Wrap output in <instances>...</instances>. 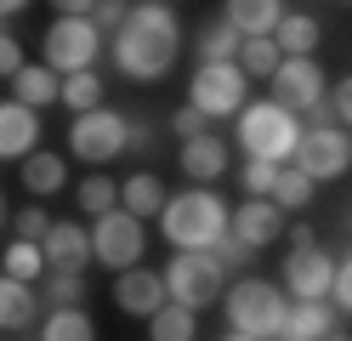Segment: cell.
Segmentation results:
<instances>
[{
	"label": "cell",
	"mask_w": 352,
	"mask_h": 341,
	"mask_svg": "<svg viewBox=\"0 0 352 341\" xmlns=\"http://www.w3.org/2000/svg\"><path fill=\"white\" fill-rule=\"evenodd\" d=\"M165 199H170V194H165V182L153 176V171H137V176L120 182V205H125L131 216H160Z\"/></svg>",
	"instance_id": "obj_23"
},
{
	"label": "cell",
	"mask_w": 352,
	"mask_h": 341,
	"mask_svg": "<svg viewBox=\"0 0 352 341\" xmlns=\"http://www.w3.org/2000/svg\"><path fill=\"white\" fill-rule=\"evenodd\" d=\"M193 335H199V313H193V307L165 302L160 313L148 318V341H193Z\"/></svg>",
	"instance_id": "obj_28"
},
{
	"label": "cell",
	"mask_w": 352,
	"mask_h": 341,
	"mask_svg": "<svg viewBox=\"0 0 352 341\" xmlns=\"http://www.w3.org/2000/svg\"><path fill=\"white\" fill-rule=\"evenodd\" d=\"M239 45H245V34H239L228 17H210L193 52H199V63H239Z\"/></svg>",
	"instance_id": "obj_25"
},
{
	"label": "cell",
	"mask_w": 352,
	"mask_h": 341,
	"mask_svg": "<svg viewBox=\"0 0 352 341\" xmlns=\"http://www.w3.org/2000/svg\"><path fill=\"white\" fill-rule=\"evenodd\" d=\"M205 125H210V120H205V114L193 108V103H182V108L170 114V131L182 136V143H188V136H205Z\"/></svg>",
	"instance_id": "obj_37"
},
{
	"label": "cell",
	"mask_w": 352,
	"mask_h": 341,
	"mask_svg": "<svg viewBox=\"0 0 352 341\" xmlns=\"http://www.w3.org/2000/svg\"><path fill=\"white\" fill-rule=\"evenodd\" d=\"M250 74L239 63H199V74L188 80V103L205 114V120H228V114H239L250 97Z\"/></svg>",
	"instance_id": "obj_7"
},
{
	"label": "cell",
	"mask_w": 352,
	"mask_h": 341,
	"mask_svg": "<svg viewBox=\"0 0 352 341\" xmlns=\"http://www.w3.org/2000/svg\"><path fill=\"white\" fill-rule=\"evenodd\" d=\"M12 227H17V239H34V245H40V239L52 234V216L40 211V205H29V211H17V216H12Z\"/></svg>",
	"instance_id": "obj_36"
},
{
	"label": "cell",
	"mask_w": 352,
	"mask_h": 341,
	"mask_svg": "<svg viewBox=\"0 0 352 341\" xmlns=\"http://www.w3.org/2000/svg\"><path fill=\"white\" fill-rule=\"evenodd\" d=\"M329 74L318 68V57H284L278 74H273V103L290 108V114H313V103L329 97Z\"/></svg>",
	"instance_id": "obj_11"
},
{
	"label": "cell",
	"mask_w": 352,
	"mask_h": 341,
	"mask_svg": "<svg viewBox=\"0 0 352 341\" xmlns=\"http://www.w3.org/2000/svg\"><path fill=\"white\" fill-rule=\"evenodd\" d=\"M131 148H137V154L153 148V125H148V114H131Z\"/></svg>",
	"instance_id": "obj_42"
},
{
	"label": "cell",
	"mask_w": 352,
	"mask_h": 341,
	"mask_svg": "<svg viewBox=\"0 0 352 341\" xmlns=\"http://www.w3.org/2000/svg\"><path fill=\"white\" fill-rule=\"evenodd\" d=\"M23 6H29V0H0V23H6V17H17Z\"/></svg>",
	"instance_id": "obj_45"
},
{
	"label": "cell",
	"mask_w": 352,
	"mask_h": 341,
	"mask_svg": "<svg viewBox=\"0 0 352 341\" xmlns=\"http://www.w3.org/2000/svg\"><path fill=\"white\" fill-rule=\"evenodd\" d=\"M329 108H336V125H346V131H352V74H346V80H336V91H329Z\"/></svg>",
	"instance_id": "obj_41"
},
{
	"label": "cell",
	"mask_w": 352,
	"mask_h": 341,
	"mask_svg": "<svg viewBox=\"0 0 352 341\" xmlns=\"http://www.w3.org/2000/svg\"><path fill=\"white\" fill-rule=\"evenodd\" d=\"M176 165H182V171H188V176L205 188V182H216V176L228 171V143H222L216 131H205V136H188V143H182V154H176Z\"/></svg>",
	"instance_id": "obj_17"
},
{
	"label": "cell",
	"mask_w": 352,
	"mask_h": 341,
	"mask_svg": "<svg viewBox=\"0 0 352 341\" xmlns=\"http://www.w3.org/2000/svg\"><path fill=\"white\" fill-rule=\"evenodd\" d=\"M278 63H284V52H278V40H273V34H250L245 45H239V68H245L250 80H273V74H278Z\"/></svg>",
	"instance_id": "obj_29"
},
{
	"label": "cell",
	"mask_w": 352,
	"mask_h": 341,
	"mask_svg": "<svg viewBox=\"0 0 352 341\" xmlns=\"http://www.w3.org/2000/svg\"><path fill=\"white\" fill-rule=\"evenodd\" d=\"M23 63H29V57H23V45H17V34H6V29H0V80H12Z\"/></svg>",
	"instance_id": "obj_39"
},
{
	"label": "cell",
	"mask_w": 352,
	"mask_h": 341,
	"mask_svg": "<svg viewBox=\"0 0 352 341\" xmlns=\"http://www.w3.org/2000/svg\"><path fill=\"white\" fill-rule=\"evenodd\" d=\"M74 199H80L85 216H102V211H114V205H120V182L114 176H85L80 188H74Z\"/></svg>",
	"instance_id": "obj_33"
},
{
	"label": "cell",
	"mask_w": 352,
	"mask_h": 341,
	"mask_svg": "<svg viewBox=\"0 0 352 341\" xmlns=\"http://www.w3.org/2000/svg\"><path fill=\"white\" fill-rule=\"evenodd\" d=\"M222 17L250 40V34H273L278 17H284V6H278V0H222Z\"/></svg>",
	"instance_id": "obj_22"
},
{
	"label": "cell",
	"mask_w": 352,
	"mask_h": 341,
	"mask_svg": "<svg viewBox=\"0 0 352 341\" xmlns=\"http://www.w3.org/2000/svg\"><path fill=\"white\" fill-rule=\"evenodd\" d=\"M102 52V34L91 17H57L46 40H40V63L57 68V74H80V68H91Z\"/></svg>",
	"instance_id": "obj_9"
},
{
	"label": "cell",
	"mask_w": 352,
	"mask_h": 341,
	"mask_svg": "<svg viewBox=\"0 0 352 341\" xmlns=\"http://www.w3.org/2000/svg\"><path fill=\"white\" fill-rule=\"evenodd\" d=\"M239 143H245L250 159H273V165H284V159H296L301 125H296V114L278 108V103H245V108H239Z\"/></svg>",
	"instance_id": "obj_4"
},
{
	"label": "cell",
	"mask_w": 352,
	"mask_h": 341,
	"mask_svg": "<svg viewBox=\"0 0 352 341\" xmlns=\"http://www.w3.org/2000/svg\"><path fill=\"white\" fill-rule=\"evenodd\" d=\"M210 256L222 262V267H245V262H250V245L239 239V234H222V239H216V250H210Z\"/></svg>",
	"instance_id": "obj_38"
},
{
	"label": "cell",
	"mask_w": 352,
	"mask_h": 341,
	"mask_svg": "<svg viewBox=\"0 0 352 341\" xmlns=\"http://www.w3.org/2000/svg\"><path fill=\"white\" fill-rule=\"evenodd\" d=\"M12 222V211H6V194H0V227H6Z\"/></svg>",
	"instance_id": "obj_47"
},
{
	"label": "cell",
	"mask_w": 352,
	"mask_h": 341,
	"mask_svg": "<svg viewBox=\"0 0 352 341\" xmlns=\"http://www.w3.org/2000/svg\"><path fill=\"white\" fill-rule=\"evenodd\" d=\"M52 6H57V17H91L97 0H52Z\"/></svg>",
	"instance_id": "obj_44"
},
{
	"label": "cell",
	"mask_w": 352,
	"mask_h": 341,
	"mask_svg": "<svg viewBox=\"0 0 352 341\" xmlns=\"http://www.w3.org/2000/svg\"><path fill=\"white\" fill-rule=\"evenodd\" d=\"M125 17H131V6H125V0H97V6H91L97 34H120V29H125Z\"/></svg>",
	"instance_id": "obj_35"
},
{
	"label": "cell",
	"mask_w": 352,
	"mask_h": 341,
	"mask_svg": "<svg viewBox=\"0 0 352 341\" xmlns=\"http://www.w3.org/2000/svg\"><path fill=\"white\" fill-rule=\"evenodd\" d=\"M160 279H165V296H170L176 307L199 313L210 302H222V262H216L210 250H176Z\"/></svg>",
	"instance_id": "obj_6"
},
{
	"label": "cell",
	"mask_w": 352,
	"mask_h": 341,
	"mask_svg": "<svg viewBox=\"0 0 352 341\" xmlns=\"http://www.w3.org/2000/svg\"><path fill=\"white\" fill-rule=\"evenodd\" d=\"M273 176H278L273 159H245V171H239V182H245L250 199H267V194H273Z\"/></svg>",
	"instance_id": "obj_34"
},
{
	"label": "cell",
	"mask_w": 352,
	"mask_h": 341,
	"mask_svg": "<svg viewBox=\"0 0 352 341\" xmlns=\"http://www.w3.org/2000/svg\"><path fill=\"white\" fill-rule=\"evenodd\" d=\"M278 211H307L313 205V176L307 171H296V165H278V176H273V194H267Z\"/></svg>",
	"instance_id": "obj_30"
},
{
	"label": "cell",
	"mask_w": 352,
	"mask_h": 341,
	"mask_svg": "<svg viewBox=\"0 0 352 341\" xmlns=\"http://www.w3.org/2000/svg\"><path fill=\"white\" fill-rule=\"evenodd\" d=\"M284 234H290V250H313V245H318L313 222H290V227H284Z\"/></svg>",
	"instance_id": "obj_43"
},
{
	"label": "cell",
	"mask_w": 352,
	"mask_h": 341,
	"mask_svg": "<svg viewBox=\"0 0 352 341\" xmlns=\"http://www.w3.org/2000/svg\"><path fill=\"white\" fill-rule=\"evenodd\" d=\"M12 97L29 103V108L40 114V108L63 103V74H57V68H46V63H23V68L12 74Z\"/></svg>",
	"instance_id": "obj_18"
},
{
	"label": "cell",
	"mask_w": 352,
	"mask_h": 341,
	"mask_svg": "<svg viewBox=\"0 0 352 341\" xmlns=\"http://www.w3.org/2000/svg\"><path fill=\"white\" fill-rule=\"evenodd\" d=\"M228 199L222 194H210V188H188V194H176L165 199V211H160V234L170 239V250H216V239L228 234Z\"/></svg>",
	"instance_id": "obj_2"
},
{
	"label": "cell",
	"mask_w": 352,
	"mask_h": 341,
	"mask_svg": "<svg viewBox=\"0 0 352 341\" xmlns=\"http://www.w3.org/2000/svg\"><path fill=\"white\" fill-rule=\"evenodd\" d=\"M324 335H336V307H324V302H296L290 313H284L278 341H324Z\"/></svg>",
	"instance_id": "obj_19"
},
{
	"label": "cell",
	"mask_w": 352,
	"mask_h": 341,
	"mask_svg": "<svg viewBox=\"0 0 352 341\" xmlns=\"http://www.w3.org/2000/svg\"><path fill=\"white\" fill-rule=\"evenodd\" d=\"M40 256H46V267H63V273H85L97 262L85 222H52V234L40 239Z\"/></svg>",
	"instance_id": "obj_14"
},
{
	"label": "cell",
	"mask_w": 352,
	"mask_h": 341,
	"mask_svg": "<svg viewBox=\"0 0 352 341\" xmlns=\"http://www.w3.org/2000/svg\"><path fill=\"white\" fill-rule=\"evenodd\" d=\"M329 296H336V307H341V313H352V256L336 262V285H329Z\"/></svg>",
	"instance_id": "obj_40"
},
{
	"label": "cell",
	"mask_w": 352,
	"mask_h": 341,
	"mask_svg": "<svg viewBox=\"0 0 352 341\" xmlns=\"http://www.w3.org/2000/svg\"><path fill=\"white\" fill-rule=\"evenodd\" d=\"M296 171H307L313 182H336L341 171H352V131L346 125H313V131H301Z\"/></svg>",
	"instance_id": "obj_10"
},
{
	"label": "cell",
	"mask_w": 352,
	"mask_h": 341,
	"mask_svg": "<svg viewBox=\"0 0 352 341\" xmlns=\"http://www.w3.org/2000/svg\"><path fill=\"white\" fill-rule=\"evenodd\" d=\"M176 57H182V23H176L170 6H160V0H142V6H131L125 29L114 34V68L125 80L137 85H160Z\"/></svg>",
	"instance_id": "obj_1"
},
{
	"label": "cell",
	"mask_w": 352,
	"mask_h": 341,
	"mask_svg": "<svg viewBox=\"0 0 352 341\" xmlns=\"http://www.w3.org/2000/svg\"><path fill=\"white\" fill-rule=\"evenodd\" d=\"M324 341H346V335H324Z\"/></svg>",
	"instance_id": "obj_48"
},
{
	"label": "cell",
	"mask_w": 352,
	"mask_h": 341,
	"mask_svg": "<svg viewBox=\"0 0 352 341\" xmlns=\"http://www.w3.org/2000/svg\"><path fill=\"white\" fill-rule=\"evenodd\" d=\"M346 227H352V222H346Z\"/></svg>",
	"instance_id": "obj_51"
},
{
	"label": "cell",
	"mask_w": 352,
	"mask_h": 341,
	"mask_svg": "<svg viewBox=\"0 0 352 341\" xmlns=\"http://www.w3.org/2000/svg\"><path fill=\"white\" fill-rule=\"evenodd\" d=\"M63 108H74V114H91V108H102V80H97V68L63 74Z\"/></svg>",
	"instance_id": "obj_31"
},
{
	"label": "cell",
	"mask_w": 352,
	"mask_h": 341,
	"mask_svg": "<svg viewBox=\"0 0 352 341\" xmlns=\"http://www.w3.org/2000/svg\"><path fill=\"white\" fill-rule=\"evenodd\" d=\"M40 148V114L29 103H0V159H29Z\"/></svg>",
	"instance_id": "obj_16"
},
{
	"label": "cell",
	"mask_w": 352,
	"mask_h": 341,
	"mask_svg": "<svg viewBox=\"0 0 352 341\" xmlns=\"http://www.w3.org/2000/svg\"><path fill=\"white\" fill-rule=\"evenodd\" d=\"M222 313H228V330H245L256 341H278L284 313H290V296H284L273 279H239V285L222 290Z\"/></svg>",
	"instance_id": "obj_3"
},
{
	"label": "cell",
	"mask_w": 352,
	"mask_h": 341,
	"mask_svg": "<svg viewBox=\"0 0 352 341\" xmlns=\"http://www.w3.org/2000/svg\"><path fill=\"white\" fill-rule=\"evenodd\" d=\"M341 6H352V0H341Z\"/></svg>",
	"instance_id": "obj_49"
},
{
	"label": "cell",
	"mask_w": 352,
	"mask_h": 341,
	"mask_svg": "<svg viewBox=\"0 0 352 341\" xmlns=\"http://www.w3.org/2000/svg\"><path fill=\"white\" fill-rule=\"evenodd\" d=\"M40 307H85V273L46 267L40 273Z\"/></svg>",
	"instance_id": "obj_27"
},
{
	"label": "cell",
	"mask_w": 352,
	"mask_h": 341,
	"mask_svg": "<svg viewBox=\"0 0 352 341\" xmlns=\"http://www.w3.org/2000/svg\"><path fill=\"white\" fill-rule=\"evenodd\" d=\"M34 313H40L34 285L12 279V273H0V330H29V324H34Z\"/></svg>",
	"instance_id": "obj_20"
},
{
	"label": "cell",
	"mask_w": 352,
	"mask_h": 341,
	"mask_svg": "<svg viewBox=\"0 0 352 341\" xmlns=\"http://www.w3.org/2000/svg\"><path fill=\"white\" fill-rule=\"evenodd\" d=\"M170 302L165 296V279L160 273H148V267H125V273H114V307L120 313H131V318H153Z\"/></svg>",
	"instance_id": "obj_13"
},
{
	"label": "cell",
	"mask_w": 352,
	"mask_h": 341,
	"mask_svg": "<svg viewBox=\"0 0 352 341\" xmlns=\"http://www.w3.org/2000/svg\"><path fill=\"white\" fill-rule=\"evenodd\" d=\"M329 285H336V256H324V250H290V262H284V290L296 296V302H324Z\"/></svg>",
	"instance_id": "obj_12"
},
{
	"label": "cell",
	"mask_w": 352,
	"mask_h": 341,
	"mask_svg": "<svg viewBox=\"0 0 352 341\" xmlns=\"http://www.w3.org/2000/svg\"><path fill=\"white\" fill-rule=\"evenodd\" d=\"M222 341H256V335H245V330H228V335H222Z\"/></svg>",
	"instance_id": "obj_46"
},
{
	"label": "cell",
	"mask_w": 352,
	"mask_h": 341,
	"mask_svg": "<svg viewBox=\"0 0 352 341\" xmlns=\"http://www.w3.org/2000/svg\"><path fill=\"white\" fill-rule=\"evenodd\" d=\"M40 341H97V324L85 307H52L40 324Z\"/></svg>",
	"instance_id": "obj_26"
},
{
	"label": "cell",
	"mask_w": 352,
	"mask_h": 341,
	"mask_svg": "<svg viewBox=\"0 0 352 341\" xmlns=\"http://www.w3.org/2000/svg\"><path fill=\"white\" fill-rule=\"evenodd\" d=\"M160 6H165V0H160Z\"/></svg>",
	"instance_id": "obj_50"
},
{
	"label": "cell",
	"mask_w": 352,
	"mask_h": 341,
	"mask_svg": "<svg viewBox=\"0 0 352 341\" xmlns=\"http://www.w3.org/2000/svg\"><path fill=\"white\" fill-rule=\"evenodd\" d=\"M142 250H148L142 216H131L125 205H114V211H102V216L91 222V256H97L102 267L125 273V267H137V262H142Z\"/></svg>",
	"instance_id": "obj_8"
},
{
	"label": "cell",
	"mask_w": 352,
	"mask_h": 341,
	"mask_svg": "<svg viewBox=\"0 0 352 341\" xmlns=\"http://www.w3.org/2000/svg\"><path fill=\"white\" fill-rule=\"evenodd\" d=\"M63 182H69V165H63L57 154H46V148H34L29 159H23V188L34 194V199H52Z\"/></svg>",
	"instance_id": "obj_24"
},
{
	"label": "cell",
	"mask_w": 352,
	"mask_h": 341,
	"mask_svg": "<svg viewBox=\"0 0 352 341\" xmlns=\"http://www.w3.org/2000/svg\"><path fill=\"white\" fill-rule=\"evenodd\" d=\"M0 267H6L12 279L34 285L40 273H46V256H40V245H34V239H12V245H6V262H0Z\"/></svg>",
	"instance_id": "obj_32"
},
{
	"label": "cell",
	"mask_w": 352,
	"mask_h": 341,
	"mask_svg": "<svg viewBox=\"0 0 352 341\" xmlns=\"http://www.w3.org/2000/svg\"><path fill=\"white\" fill-rule=\"evenodd\" d=\"M284 216L290 211H278L273 199H245L233 211V222H228V234H239L250 250H261V245H273V239H284Z\"/></svg>",
	"instance_id": "obj_15"
},
{
	"label": "cell",
	"mask_w": 352,
	"mask_h": 341,
	"mask_svg": "<svg viewBox=\"0 0 352 341\" xmlns=\"http://www.w3.org/2000/svg\"><path fill=\"white\" fill-rule=\"evenodd\" d=\"M273 40H278V52H284V57H313V52H318V40H324V23H318V17H307V12H284V17H278V29H273Z\"/></svg>",
	"instance_id": "obj_21"
},
{
	"label": "cell",
	"mask_w": 352,
	"mask_h": 341,
	"mask_svg": "<svg viewBox=\"0 0 352 341\" xmlns=\"http://www.w3.org/2000/svg\"><path fill=\"white\" fill-rule=\"evenodd\" d=\"M131 148V114L120 108H91V114H74L69 125V154L85 159V165H108V159H120Z\"/></svg>",
	"instance_id": "obj_5"
}]
</instances>
